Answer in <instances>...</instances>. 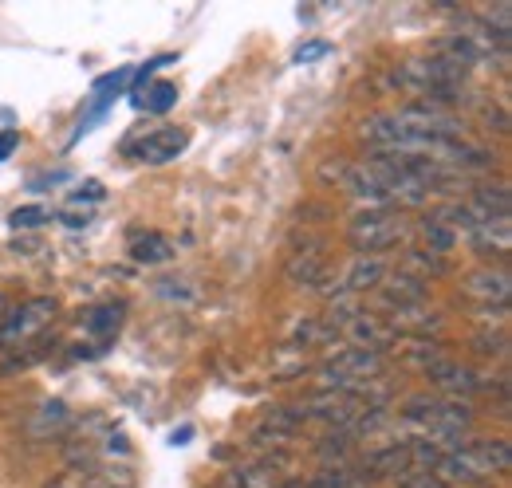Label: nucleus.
Here are the masks:
<instances>
[{
	"mask_svg": "<svg viewBox=\"0 0 512 488\" xmlns=\"http://www.w3.org/2000/svg\"><path fill=\"white\" fill-rule=\"evenodd\" d=\"M512 469V445L501 437H485V441H469L446 449L434 465V477L446 485H477V481H493Z\"/></svg>",
	"mask_w": 512,
	"mask_h": 488,
	"instance_id": "1",
	"label": "nucleus"
},
{
	"mask_svg": "<svg viewBox=\"0 0 512 488\" xmlns=\"http://www.w3.org/2000/svg\"><path fill=\"white\" fill-rule=\"evenodd\" d=\"M386 355L375 351H359V347H343L339 355H331L320 366L323 390H367L375 378H383Z\"/></svg>",
	"mask_w": 512,
	"mask_h": 488,
	"instance_id": "2",
	"label": "nucleus"
},
{
	"mask_svg": "<svg viewBox=\"0 0 512 488\" xmlns=\"http://www.w3.org/2000/svg\"><path fill=\"white\" fill-rule=\"evenodd\" d=\"M402 237H406V221L394 209H367L347 229V241L355 244L359 256H379L386 248H394Z\"/></svg>",
	"mask_w": 512,
	"mask_h": 488,
	"instance_id": "3",
	"label": "nucleus"
},
{
	"mask_svg": "<svg viewBox=\"0 0 512 488\" xmlns=\"http://www.w3.org/2000/svg\"><path fill=\"white\" fill-rule=\"evenodd\" d=\"M52 319H56V300H52V296H36V300H28V304L12 307V311L0 319V347H4V351H16V347L32 343Z\"/></svg>",
	"mask_w": 512,
	"mask_h": 488,
	"instance_id": "4",
	"label": "nucleus"
},
{
	"mask_svg": "<svg viewBox=\"0 0 512 488\" xmlns=\"http://www.w3.org/2000/svg\"><path fill=\"white\" fill-rule=\"evenodd\" d=\"M186 146H190V130H182V126H158V130H150L146 138H138L130 154H134L138 162H146V166H166V162H174Z\"/></svg>",
	"mask_w": 512,
	"mask_h": 488,
	"instance_id": "5",
	"label": "nucleus"
},
{
	"mask_svg": "<svg viewBox=\"0 0 512 488\" xmlns=\"http://www.w3.org/2000/svg\"><path fill=\"white\" fill-rule=\"evenodd\" d=\"M339 327H343V335L351 339V347H359V351H375V355H386V351H390V343L398 339V335H394V327H390L386 319L367 315V311H355V315L339 319Z\"/></svg>",
	"mask_w": 512,
	"mask_h": 488,
	"instance_id": "6",
	"label": "nucleus"
},
{
	"mask_svg": "<svg viewBox=\"0 0 512 488\" xmlns=\"http://www.w3.org/2000/svg\"><path fill=\"white\" fill-rule=\"evenodd\" d=\"M426 378H430L434 386H442L446 394H453V402H457L461 394L469 398V394H477V390H485V382H481V378H477V374H473L469 366L453 363V359H446L442 351H438V355H434V359L426 363Z\"/></svg>",
	"mask_w": 512,
	"mask_h": 488,
	"instance_id": "7",
	"label": "nucleus"
},
{
	"mask_svg": "<svg viewBox=\"0 0 512 488\" xmlns=\"http://www.w3.org/2000/svg\"><path fill=\"white\" fill-rule=\"evenodd\" d=\"M469 300H477V304L485 307H509V272L505 268H481V272H473L469 280H465V288H461Z\"/></svg>",
	"mask_w": 512,
	"mask_h": 488,
	"instance_id": "8",
	"label": "nucleus"
},
{
	"mask_svg": "<svg viewBox=\"0 0 512 488\" xmlns=\"http://www.w3.org/2000/svg\"><path fill=\"white\" fill-rule=\"evenodd\" d=\"M379 296H383V304L390 311H402V307H418L426 304V280L422 276H410V272H398L394 280H383L379 284Z\"/></svg>",
	"mask_w": 512,
	"mask_h": 488,
	"instance_id": "9",
	"label": "nucleus"
},
{
	"mask_svg": "<svg viewBox=\"0 0 512 488\" xmlns=\"http://www.w3.org/2000/svg\"><path fill=\"white\" fill-rule=\"evenodd\" d=\"M386 280V260L383 256H355L351 268L343 272V292H375Z\"/></svg>",
	"mask_w": 512,
	"mask_h": 488,
	"instance_id": "10",
	"label": "nucleus"
},
{
	"mask_svg": "<svg viewBox=\"0 0 512 488\" xmlns=\"http://www.w3.org/2000/svg\"><path fill=\"white\" fill-rule=\"evenodd\" d=\"M123 311L127 304H99L87 311V319H83V327H87V335L95 339V343H111L115 335H119V327H123Z\"/></svg>",
	"mask_w": 512,
	"mask_h": 488,
	"instance_id": "11",
	"label": "nucleus"
},
{
	"mask_svg": "<svg viewBox=\"0 0 512 488\" xmlns=\"http://www.w3.org/2000/svg\"><path fill=\"white\" fill-rule=\"evenodd\" d=\"M465 237L481 256H505L509 252V221H477Z\"/></svg>",
	"mask_w": 512,
	"mask_h": 488,
	"instance_id": "12",
	"label": "nucleus"
},
{
	"mask_svg": "<svg viewBox=\"0 0 512 488\" xmlns=\"http://www.w3.org/2000/svg\"><path fill=\"white\" fill-rule=\"evenodd\" d=\"M130 99H134V107L138 111H146V115H166L174 103H178V87L174 83H142L138 91H130Z\"/></svg>",
	"mask_w": 512,
	"mask_h": 488,
	"instance_id": "13",
	"label": "nucleus"
},
{
	"mask_svg": "<svg viewBox=\"0 0 512 488\" xmlns=\"http://www.w3.org/2000/svg\"><path fill=\"white\" fill-rule=\"evenodd\" d=\"M170 241L162 233H134L130 237V256L142 260V264H158V260H170Z\"/></svg>",
	"mask_w": 512,
	"mask_h": 488,
	"instance_id": "14",
	"label": "nucleus"
},
{
	"mask_svg": "<svg viewBox=\"0 0 512 488\" xmlns=\"http://www.w3.org/2000/svg\"><path fill=\"white\" fill-rule=\"evenodd\" d=\"M323 272H327V264H323L320 252H296V256H292V264H288V276H292L296 284H308V288H316V284H320Z\"/></svg>",
	"mask_w": 512,
	"mask_h": 488,
	"instance_id": "15",
	"label": "nucleus"
},
{
	"mask_svg": "<svg viewBox=\"0 0 512 488\" xmlns=\"http://www.w3.org/2000/svg\"><path fill=\"white\" fill-rule=\"evenodd\" d=\"M422 233H426V241H430V252H434V256H446V252H453V248H457V241H461V237H457V233L449 229L446 221H438L434 213L426 217Z\"/></svg>",
	"mask_w": 512,
	"mask_h": 488,
	"instance_id": "16",
	"label": "nucleus"
},
{
	"mask_svg": "<svg viewBox=\"0 0 512 488\" xmlns=\"http://www.w3.org/2000/svg\"><path fill=\"white\" fill-rule=\"evenodd\" d=\"M130 79H134V71H130V67H119V71H111V75L95 79V95H99L103 103H111L123 87H130ZM103 103H99V107H103Z\"/></svg>",
	"mask_w": 512,
	"mask_h": 488,
	"instance_id": "17",
	"label": "nucleus"
},
{
	"mask_svg": "<svg viewBox=\"0 0 512 488\" xmlns=\"http://www.w3.org/2000/svg\"><path fill=\"white\" fill-rule=\"evenodd\" d=\"M44 221H48V209H40V205H24L12 213V229H36Z\"/></svg>",
	"mask_w": 512,
	"mask_h": 488,
	"instance_id": "18",
	"label": "nucleus"
},
{
	"mask_svg": "<svg viewBox=\"0 0 512 488\" xmlns=\"http://www.w3.org/2000/svg\"><path fill=\"white\" fill-rule=\"evenodd\" d=\"M323 56H331V44L327 40H312V44H304L296 52V63H312V60H323Z\"/></svg>",
	"mask_w": 512,
	"mask_h": 488,
	"instance_id": "19",
	"label": "nucleus"
},
{
	"mask_svg": "<svg viewBox=\"0 0 512 488\" xmlns=\"http://www.w3.org/2000/svg\"><path fill=\"white\" fill-rule=\"evenodd\" d=\"M16 146H20V134H16V130H0V162L12 158Z\"/></svg>",
	"mask_w": 512,
	"mask_h": 488,
	"instance_id": "20",
	"label": "nucleus"
},
{
	"mask_svg": "<svg viewBox=\"0 0 512 488\" xmlns=\"http://www.w3.org/2000/svg\"><path fill=\"white\" fill-rule=\"evenodd\" d=\"M4 315H8V307H4V296H0V319H4Z\"/></svg>",
	"mask_w": 512,
	"mask_h": 488,
	"instance_id": "21",
	"label": "nucleus"
},
{
	"mask_svg": "<svg viewBox=\"0 0 512 488\" xmlns=\"http://www.w3.org/2000/svg\"><path fill=\"white\" fill-rule=\"evenodd\" d=\"M56 488H75V485H56Z\"/></svg>",
	"mask_w": 512,
	"mask_h": 488,
	"instance_id": "22",
	"label": "nucleus"
}]
</instances>
